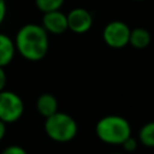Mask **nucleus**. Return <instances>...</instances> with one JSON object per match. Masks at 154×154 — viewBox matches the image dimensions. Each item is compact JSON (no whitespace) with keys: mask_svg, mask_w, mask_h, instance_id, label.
I'll return each instance as SVG.
<instances>
[{"mask_svg":"<svg viewBox=\"0 0 154 154\" xmlns=\"http://www.w3.org/2000/svg\"><path fill=\"white\" fill-rule=\"evenodd\" d=\"M67 28L75 34H84L93 26V14L83 7H75L67 14Z\"/></svg>","mask_w":154,"mask_h":154,"instance_id":"nucleus-6","label":"nucleus"},{"mask_svg":"<svg viewBox=\"0 0 154 154\" xmlns=\"http://www.w3.org/2000/svg\"><path fill=\"white\" fill-rule=\"evenodd\" d=\"M6 82H7V76H6L5 69L4 67H0V91L5 90Z\"/></svg>","mask_w":154,"mask_h":154,"instance_id":"nucleus-15","label":"nucleus"},{"mask_svg":"<svg viewBox=\"0 0 154 154\" xmlns=\"http://www.w3.org/2000/svg\"><path fill=\"white\" fill-rule=\"evenodd\" d=\"M5 135H6V123L0 120V141L5 137Z\"/></svg>","mask_w":154,"mask_h":154,"instance_id":"nucleus-17","label":"nucleus"},{"mask_svg":"<svg viewBox=\"0 0 154 154\" xmlns=\"http://www.w3.org/2000/svg\"><path fill=\"white\" fill-rule=\"evenodd\" d=\"M36 109L40 116L48 118L58 112V100L53 94L43 93L36 100Z\"/></svg>","mask_w":154,"mask_h":154,"instance_id":"nucleus-8","label":"nucleus"},{"mask_svg":"<svg viewBox=\"0 0 154 154\" xmlns=\"http://www.w3.org/2000/svg\"><path fill=\"white\" fill-rule=\"evenodd\" d=\"M7 12V6H6V0H0V24L5 20Z\"/></svg>","mask_w":154,"mask_h":154,"instance_id":"nucleus-16","label":"nucleus"},{"mask_svg":"<svg viewBox=\"0 0 154 154\" xmlns=\"http://www.w3.org/2000/svg\"><path fill=\"white\" fill-rule=\"evenodd\" d=\"M152 41L150 32L144 28H135L130 31L129 43L136 49H144Z\"/></svg>","mask_w":154,"mask_h":154,"instance_id":"nucleus-10","label":"nucleus"},{"mask_svg":"<svg viewBox=\"0 0 154 154\" xmlns=\"http://www.w3.org/2000/svg\"><path fill=\"white\" fill-rule=\"evenodd\" d=\"M95 134L100 141L107 144H122L131 136V125L122 116H105L95 125Z\"/></svg>","mask_w":154,"mask_h":154,"instance_id":"nucleus-2","label":"nucleus"},{"mask_svg":"<svg viewBox=\"0 0 154 154\" xmlns=\"http://www.w3.org/2000/svg\"><path fill=\"white\" fill-rule=\"evenodd\" d=\"M14 47L24 59L29 61H40L48 52V34L42 25L28 23L17 31Z\"/></svg>","mask_w":154,"mask_h":154,"instance_id":"nucleus-1","label":"nucleus"},{"mask_svg":"<svg viewBox=\"0 0 154 154\" xmlns=\"http://www.w3.org/2000/svg\"><path fill=\"white\" fill-rule=\"evenodd\" d=\"M24 113V102L22 97L11 91H0V120L4 123H14Z\"/></svg>","mask_w":154,"mask_h":154,"instance_id":"nucleus-4","label":"nucleus"},{"mask_svg":"<svg viewBox=\"0 0 154 154\" xmlns=\"http://www.w3.org/2000/svg\"><path fill=\"white\" fill-rule=\"evenodd\" d=\"M135 1H143V0H135Z\"/></svg>","mask_w":154,"mask_h":154,"instance_id":"nucleus-19","label":"nucleus"},{"mask_svg":"<svg viewBox=\"0 0 154 154\" xmlns=\"http://www.w3.org/2000/svg\"><path fill=\"white\" fill-rule=\"evenodd\" d=\"M34 1H35L36 7L42 13H47V12L60 10L65 0H34Z\"/></svg>","mask_w":154,"mask_h":154,"instance_id":"nucleus-12","label":"nucleus"},{"mask_svg":"<svg viewBox=\"0 0 154 154\" xmlns=\"http://www.w3.org/2000/svg\"><path fill=\"white\" fill-rule=\"evenodd\" d=\"M14 52V41L6 34L0 32V67H5L12 61Z\"/></svg>","mask_w":154,"mask_h":154,"instance_id":"nucleus-9","label":"nucleus"},{"mask_svg":"<svg viewBox=\"0 0 154 154\" xmlns=\"http://www.w3.org/2000/svg\"><path fill=\"white\" fill-rule=\"evenodd\" d=\"M122 146H123V149H124L125 152L131 153V152L136 150L138 143H137V140H136V138H134L132 136H130V137H128V138L122 143Z\"/></svg>","mask_w":154,"mask_h":154,"instance_id":"nucleus-13","label":"nucleus"},{"mask_svg":"<svg viewBox=\"0 0 154 154\" xmlns=\"http://www.w3.org/2000/svg\"><path fill=\"white\" fill-rule=\"evenodd\" d=\"M45 131L47 136L55 142H69L76 137L78 126L70 114L57 112L46 118Z\"/></svg>","mask_w":154,"mask_h":154,"instance_id":"nucleus-3","label":"nucleus"},{"mask_svg":"<svg viewBox=\"0 0 154 154\" xmlns=\"http://www.w3.org/2000/svg\"><path fill=\"white\" fill-rule=\"evenodd\" d=\"M41 25L47 31V34L49 32L53 35H61L66 30H69L66 14L60 10L43 13Z\"/></svg>","mask_w":154,"mask_h":154,"instance_id":"nucleus-7","label":"nucleus"},{"mask_svg":"<svg viewBox=\"0 0 154 154\" xmlns=\"http://www.w3.org/2000/svg\"><path fill=\"white\" fill-rule=\"evenodd\" d=\"M140 142L148 148H154V122L146 123L138 131Z\"/></svg>","mask_w":154,"mask_h":154,"instance_id":"nucleus-11","label":"nucleus"},{"mask_svg":"<svg viewBox=\"0 0 154 154\" xmlns=\"http://www.w3.org/2000/svg\"><path fill=\"white\" fill-rule=\"evenodd\" d=\"M131 29L122 20H112L107 23L102 30V38L111 48H123L129 45Z\"/></svg>","mask_w":154,"mask_h":154,"instance_id":"nucleus-5","label":"nucleus"},{"mask_svg":"<svg viewBox=\"0 0 154 154\" xmlns=\"http://www.w3.org/2000/svg\"><path fill=\"white\" fill-rule=\"evenodd\" d=\"M0 154H28L26 150L18 146V144H11L8 147H6L5 149H2V152Z\"/></svg>","mask_w":154,"mask_h":154,"instance_id":"nucleus-14","label":"nucleus"},{"mask_svg":"<svg viewBox=\"0 0 154 154\" xmlns=\"http://www.w3.org/2000/svg\"><path fill=\"white\" fill-rule=\"evenodd\" d=\"M112 154H122V153H112Z\"/></svg>","mask_w":154,"mask_h":154,"instance_id":"nucleus-18","label":"nucleus"}]
</instances>
